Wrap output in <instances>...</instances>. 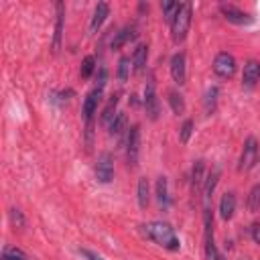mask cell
Here are the masks:
<instances>
[{"instance_id":"cell-30","label":"cell","mask_w":260,"mask_h":260,"mask_svg":"<svg viewBox=\"0 0 260 260\" xmlns=\"http://www.w3.org/2000/svg\"><path fill=\"white\" fill-rule=\"evenodd\" d=\"M128 75H130V59L128 57H122L118 61V79L120 81H126Z\"/></svg>"},{"instance_id":"cell-27","label":"cell","mask_w":260,"mask_h":260,"mask_svg":"<svg viewBox=\"0 0 260 260\" xmlns=\"http://www.w3.org/2000/svg\"><path fill=\"white\" fill-rule=\"evenodd\" d=\"M193 128H195L193 120H191V118H187V120L183 122V126H181V132H179V140H181L183 144H187V142H189V138H191V134H193Z\"/></svg>"},{"instance_id":"cell-24","label":"cell","mask_w":260,"mask_h":260,"mask_svg":"<svg viewBox=\"0 0 260 260\" xmlns=\"http://www.w3.org/2000/svg\"><path fill=\"white\" fill-rule=\"evenodd\" d=\"M169 104H171L173 114L181 116V114L185 112V100H183V95H181L179 91H175V89H171V91H169Z\"/></svg>"},{"instance_id":"cell-19","label":"cell","mask_w":260,"mask_h":260,"mask_svg":"<svg viewBox=\"0 0 260 260\" xmlns=\"http://www.w3.org/2000/svg\"><path fill=\"white\" fill-rule=\"evenodd\" d=\"M132 37H134V28H132V26H124V28H120V30L116 32V37L112 39L110 47H112L114 51H118V49H120L122 45H126Z\"/></svg>"},{"instance_id":"cell-6","label":"cell","mask_w":260,"mask_h":260,"mask_svg":"<svg viewBox=\"0 0 260 260\" xmlns=\"http://www.w3.org/2000/svg\"><path fill=\"white\" fill-rule=\"evenodd\" d=\"M258 162V140L254 136H248L240 154V162H238V171H250L254 165Z\"/></svg>"},{"instance_id":"cell-10","label":"cell","mask_w":260,"mask_h":260,"mask_svg":"<svg viewBox=\"0 0 260 260\" xmlns=\"http://www.w3.org/2000/svg\"><path fill=\"white\" fill-rule=\"evenodd\" d=\"M171 77L177 85H183L185 79H187V61H185V53H175L171 57Z\"/></svg>"},{"instance_id":"cell-7","label":"cell","mask_w":260,"mask_h":260,"mask_svg":"<svg viewBox=\"0 0 260 260\" xmlns=\"http://www.w3.org/2000/svg\"><path fill=\"white\" fill-rule=\"evenodd\" d=\"M138 152H140V126L134 124L128 128V136H126V158L130 167L138 165Z\"/></svg>"},{"instance_id":"cell-20","label":"cell","mask_w":260,"mask_h":260,"mask_svg":"<svg viewBox=\"0 0 260 260\" xmlns=\"http://www.w3.org/2000/svg\"><path fill=\"white\" fill-rule=\"evenodd\" d=\"M217 98H219V87H217V85H211V87L205 91V100H203V108H205V114H213V112H215V106H217Z\"/></svg>"},{"instance_id":"cell-22","label":"cell","mask_w":260,"mask_h":260,"mask_svg":"<svg viewBox=\"0 0 260 260\" xmlns=\"http://www.w3.org/2000/svg\"><path fill=\"white\" fill-rule=\"evenodd\" d=\"M126 124H128V120H126V114H122V112H118L116 114V118L110 122V126H108V132H110V136H120L124 130H126Z\"/></svg>"},{"instance_id":"cell-4","label":"cell","mask_w":260,"mask_h":260,"mask_svg":"<svg viewBox=\"0 0 260 260\" xmlns=\"http://www.w3.org/2000/svg\"><path fill=\"white\" fill-rule=\"evenodd\" d=\"M102 95H104V87H98V85H95V87L85 95V100H83L81 116H83V122H85L87 130H89V126H91L93 114L98 112V106H100V102H102Z\"/></svg>"},{"instance_id":"cell-13","label":"cell","mask_w":260,"mask_h":260,"mask_svg":"<svg viewBox=\"0 0 260 260\" xmlns=\"http://www.w3.org/2000/svg\"><path fill=\"white\" fill-rule=\"evenodd\" d=\"M108 14H110V4L108 2H98L95 10L91 14V20H89V32H98V28L104 24Z\"/></svg>"},{"instance_id":"cell-11","label":"cell","mask_w":260,"mask_h":260,"mask_svg":"<svg viewBox=\"0 0 260 260\" xmlns=\"http://www.w3.org/2000/svg\"><path fill=\"white\" fill-rule=\"evenodd\" d=\"M57 18H55V35H53V53H59L61 49V39H63V26H65V4L57 2L55 4Z\"/></svg>"},{"instance_id":"cell-25","label":"cell","mask_w":260,"mask_h":260,"mask_svg":"<svg viewBox=\"0 0 260 260\" xmlns=\"http://www.w3.org/2000/svg\"><path fill=\"white\" fill-rule=\"evenodd\" d=\"M246 205H248L250 211H258L260 209V183L250 189V195H248V203Z\"/></svg>"},{"instance_id":"cell-33","label":"cell","mask_w":260,"mask_h":260,"mask_svg":"<svg viewBox=\"0 0 260 260\" xmlns=\"http://www.w3.org/2000/svg\"><path fill=\"white\" fill-rule=\"evenodd\" d=\"M250 232H252V240H254L256 244H260V223H254V225L250 228Z\"/></svg>"},{"instance_id":"cell-1","label":"cell","mask_w":260,"mask_h":260,"mask_svg":"<svg viewBox=\"0 0 260 260\" xmlns=\"http://www.w3.org/2000/svg\"><path fill=\"white\" fill-rule=\"evenodd\" d=\"M142 234L148 240H152L154 244H158V246H162V248H167L171 252H177L181 248L175 230L167 221H150V223H144L142 225Z\"/></svg>"},{"instance_id":"cell-9","label":"cell","mask_w":260,"mask_h":260,"mask_svg":"<svg viewBox=\"0 0 260 260\" xmlns=\"http://www.w3.org/2000/svg\"><path fill=\"white\" fill-rule=\"evenodd\" d=\"M219 10H221L223 18H225L228 22H232V24L244 26V24H252V22H254V16H250L248 12H244V10H240V8L232 6V4H221Z\"/></svg>"},{"instance_id":"cell-2","label":"cell","mask_w":260,"mask_h":260,"mask_svg":"<svg viewBox=\"0 0 260 260\" xmlns=\"http://www.w3.org/2000/svg\"><path fill=\"white\" fill-rule=\"evenodd\" d=\"M191 12H193V6L189 2L179 4V10H177L175 18L171 20V35H173L175 43L185 41V37L189 32V26H191Z\"/></svg>"},{"instance_id":"cell-21","label":"cell","mask_w":260,"mask_h":260,"mask_svg":"<svg viewBox=\"0 0 260 260\" xmlns=\"http://www.w3.org/2000/svg\"><path fill=\"white\" fill-rule=\"evenodd\" d=\"M116 106H118V95L114 93L112 98H110V102L106 104V108L102 110V116H100V120H102V124H106V126H110V122L116 118Z\"/></svg>"},{"instance_id":"cell-18","label":"cell","mask_w":260,"mask_h":260,"mask_svg":"<svg viewBox=\"0 0 260 260\" xmlns=\"http://www.w3.org/2000/svg\"><path fill=\"white\" fill-rule=\"evenodd\" d=\"M146 59H148V47L146 45H138L134 49L132 55V65H134V73H140L146 67Z\"/></svg>"},{"instance_id":"cell-23","label":"cell","mask_w":260,"mask_h":260,"mask_svg":"<svg viewBox=\"0 0 260 260\" xmlns=\"http://www.w3.org/2000/svg\"><path fill=\"white\" fill-rule=\"evenodd\" d=\"M156 201L162 209L169 207V191H167V179L165 177H158V181H156Z\"/></svg>"},{"instance_id":"cell-28","label":"cell","mask_w":260,"mask_h":260,"mask_svg":"<svg viewBox=\"0 0 260 260\" xmlns=\"http://www.w3.org/2000/svg\"><path fill=\"white\" fill-rule=\"evenodd\" d=\"M160 10H162V14H165V20H173L175 18V14H177V10H179V2H162L160 4Z\"/></svg>"},{"instance_id":"cell-26","label":"cell","mask_w":260,"mask_h":260,"mask_svg":"<svg viewBox=\"0 0 260 260\" xmlns=\"http://www.w3.org/2000/svg\"><path fill=\"white\" fill-rule=\"evenodd\" d=\"M95 71V59L91 57V55H87V57H83V61H81V69H79V75L83 77V79H87V77H91V73Z\"/></svg>"},{"instance_id":"cell-3","label":"cell","mask_w":260,"mask_h":260,"mask_svg":"<svg viewBox=\"0 0 260 260\" xmlns=\"http://www.w3.org/2000/svg\"><path fill=\"white\" fill-rule=\"evenodd\" d=\"M144 110H146L150 120H156L158 114H160V104H158V95H156L154 75H148L146 85H144Z\"/></svg>"},{"instance_id":"cell-14","label":"cell","mask_w":260,"mask_h":260,"mask_svg":"<svg viewBox=\"0 0 260 260\" xmlns=\"http://www.w3.org/2000/svg\"><path fill=\"white\" fill-rule=\"evenodd\" d=\"M234 211H236V195L232 191H228L219 199V215H221V219L228 221L234 217Z\"/></svg>"},{"instance_id":"cell-34","label":"cell","mask_w":260,"mask_h":260,"mask_svg":"<svg viewBox=\"0 0 260 260\" xmlns=\"http://www.w3.org/2000/svg\"><path fill=\"white\" fill-rule=\"evenodd\" d=\"M213 260H225V258H223L221 254H217V252H215V256H213Z\"/></svg>"},{"instance_id":"cell-12","label":"cell","mask_w":260,"mask_h":260,"mask_svg":"<svg viewBox=\"0 0 260 260\" xmlns=\"http://www.w3.org/2000/svg\"><path fill=\"white\" fill-rule=\"evenodd\" d=\"M260 79V61L250 59L244 65V73H242V85L244 87H254Z\"/></svg>"},{"instance_id":"cell-29","label":"cell","mask_w":260,"mask_h":260,"mask_svg":"<svg viewBox=\"0 0 260 260\" xmlns=\"http://www.w3.org/2000/svg\"><path fill=\"white\" fill-rule=\"evenodd\" d=\"M2 260H28V258L18 248H4L2 250Z\"/></svg>"},{"instance_id":"cell-31","label":"cell","mask_w":260,"mask_h":260,"mask_svg":"<svg viewBox=\"0 0 260 260\" xmlns=\"http://www.w3.org/2000/svg\"><path fill=\"white\" fill-rule=\"evenodd\" d=\"M8 215H10V221H12V225H14V228H22V225H24V215H22V211H20V209L12 207V209L8 211Z\"/></svg>"},{"instance_id":"cell-17","label":"cell","mask_w":260,"mask_h":260,"mask_svg":"<svg viewBox=\"0 0 260 260\" xmlns=\"http://www.w3.org/2000/svg\"><path fill=\"white\" fill-rule=\"evenodd\" d=\"M205 183V162L203 160H195L193 169H191V187L193 191H199Z\"/></svg>"},{"instance_id":"cell-8","label":"cell","mask_w":260,"mask_h":260,"mask_svg":"<svg viewBox=\"0 0 260 260\" xmlns=\"http://www.w3.org/2000/svg\"><path fill=\"white\" fill-rule=\"evenodd\" d=\"M95 179L100 183H110L114 179V158L110 152H102L95 162Z\"/></svg>"},{"instance_id":"cell-15","label":"cell","mask_w":260,"mask_h":260,"mask_svg":"<svg viewBox=\"0 0 260 260\" xmlns=\"http://www.w3.org/2000/svg\"><path fill=\"white\" fill-rule=\"evenodd\" d=\"M219 177H221V169H219V167H213L211 173L205 177V183H203V199H205V203H209V199H211V195H213V189H215Z\"/></svg>"},{"instance_id":"cell-32","label":"cell","mask_w":260,"mask_h":260,"mask_svg":"<svg viewBox=\"0 0 260 260\" xmlns=\"http://www.w3.org/2000/svg\"><path fill=\"white\" fill-rule=\"evenodd\" d=\"M79 254H81L85 260H104V258H102L98 252H93V250H87V248H81V250H79Z\"/></svg>"},{"instance_id":"cell-5","label":"cell","mask_w":260,"mask_h":260,"mask_svg":"<svg viewBox=\"0 0 260 260\" xmlns=\"http://www.w3.org/2000/svg\"><path fill=\"white\" fill-rule=\"evenodd\" d=\"M213 73L221 79H230L234 73H236V59L232 53L228 51H221L215 55L213 59Z\"/></svg>"},{"instance_id":"cell-16","label":"cell","mask_w":260,"mask_h":260,"mask_svg":"<svg viewBox=\"0 0 260 260\" xmlns=\"http://www.w3.org/2000/svg\"><path fill=\"white\" fill-rule=\"evenodd\" d=\"M136 199H138V207H140V209H146V207H148V201H150V187H148V179H146V177H140V179H138V185H136Z\"/></svg>"}]
</instances>
